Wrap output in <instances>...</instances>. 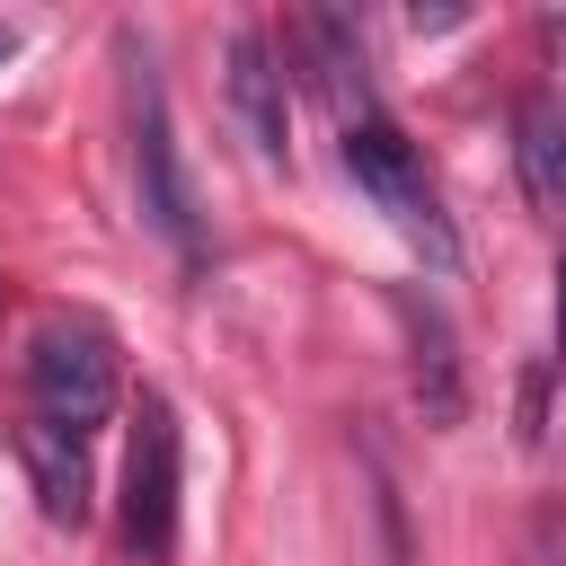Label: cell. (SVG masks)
Masks as SVG:
<instances>
[{
	"mask_svg": "<svg viewBox=\"0 0 566 566\" xmlns=\"http://www.w3.org/2000/svg\"><path fill=\"white\" fill-rule=\"evenodd\" d=\"M27 389H35V416L62 424V433H88L115 416L124 398V363H115V336L97 318H44L35 345H27Z\"/></svg>",
	"mask_w": 566,
	"mask_h": 566,
	"instance_id": "obj_1",
	"label": "cell"
},
{
	"mask_svg": "<svg viewBox=\"0 0 566 566\" xmlns=\"http://www.w3.org/2000/svg\"><path fill=\"white\" fill-rule=\"evenodd\" d=\"M124 97H133V186H142V212H150V230H159L177 256H203L195 186H186L177 133H168V88H159V71H150L142 44H124Z\"/></svg>",
	"mask_w": 566,
	"mask_h": 566,
	"instance_id": "obj_2",
	"label": "cell"
},
{
	"mask_svg": "<svg viewBox=\"0 0 566 566\" xmlns=\"http://www.w3.org/2000/svg\"><path fill=\"white\" fill-rule=\"evenodd\" d=\"M345 168H354V186L389 212V230L424 248L433 274L460 265V239H451V221H442V203H433V186H424V159L407 150L398 124H380V115H371V124H345Z\"/></svg>",
	"mask_w": 566,
	"mask_h": 566,
	"instance_id": "obj_3",
	"label": "cell"
},
{
	"mask_svg": "<svg viewBox=\"0 0 566 566\" xmlns=\"http://www.w3.org/2000/svg\"><path fill=\"white\" fill-rule=\"evenodd\" d=\"M177 407L150 389L133 416V451H124V548L142 566H168L177 548Z\"/></svg>",
	"mask_w": 566,
	"mask_h": 566,
	"instance_id": "obj_4",
	"label": "cell"
},
{
	"mask_svg": "<svg viewBox=\"0 0 566 566\" xmlns=\"http://www.w3.org/2000/svg\"><path fill=\"white\" fill-rule=\"evenodd\" d=\"M513 168H522V195L566 221V97L557 88H531L513 106Z\"/></svg>",
	"mask_w": 566,
	"mask_h": 566,
	"instance_id": "obj_5",
	"label": "cell"
},
{
	"mask_svg": "<svg viewBox=\"0 0 566 566\" xmlns=\"http://www.w3.org/2000/svg\"><path fill=\"white\" fill-rule=\"evenodd\" d=\"M230 106H239V124H248V142H256L265 159H283V150H292L283 62H274V44H265V35H230Z\"/></svg>",
	"mask_w": 566,
	"mask_h": 566,
	"instance_id": "obj_6",
	"label": "cell"
},
{
	"mask_svg": "<svg viewBox=\"0 0 566 566\" xmlns=\"http://www.w3.org/2000/svg\"><path fill=\"white\" fill-rule=\"evenodd\" d=\"M18 460H27V478H35V504H44V522H62V531H80L88 522V451H80V433H62V424H18Z\"/></svg>",
	"mask_w": 566,
	"mask_h": 566,
	"instance_id": "obj_7",
	"label": "cell"
},
{
	"mask_svg": "<svg viewBox=\"0 0 566 566\" xmlns=\"http://www.w3.org/2000/svg\"><path fill=\"white\" fill-rule=\"evenodd\" d=\"M398 327H407V345H416V398H424V416L451 424V416H460V354H451L442 310H433L424 292H398Z\"/></svg>",
	"mask_w": 566,
	"mask_h": 566,
	"instance_id": "obj_8",
	"label": "cell"
},
{
	"mask_svg": "<svg viewBox=\"0 0 566 566\" xmlns=\"http://www.w3.org/2000/svg\"><path fill=\"white\" fill-rule=\"evenodd\" d=\"M301 35H310V53H318V88L336 97V115H345V124H371V80H363V44H354V27H345L336 9H310Z\"/></svg>",
	"mask_w": 566,
	"mask_h": 566,
	"instance_id": "obj_9",
	"label": "cell"
},
{
	"mask_svg": "<svg viewBox=\"0 0 566 566\" xmlns=\"http://www.w3.org/2000/svg\"><path fill=\"white\" fill-rule=\"evenodd\" d=\"M557 283H566V274H557ZM557 354H566V292H557Z\"/></svg>",
	"mask_w": 566,
	"mask_h": 566,
	"instance_id": "obj_10",
	"label": "cell"
},
{
	"mask_svg": "<svg viewBox=\"0 0 566 566\" xmlns=\"http://www.w3.org/2000/svg\"><path fill=\"white\" fill-rule=\"evenodd\" d=\"M0 53H9V27H0Z\"/></svg>",
	"mask_w": 566,
	"mask_h": 566,
	"instance_id": "obj_11",
	"label": "cell"
}]
</instances>
